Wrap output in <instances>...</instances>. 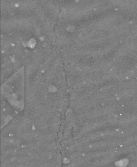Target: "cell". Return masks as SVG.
Masks as SVG:
<instances>
[{
	"instance_id": "1",
	"label": "cell",
	"mask_w": 137,
	"mask_h": 167,
	"mask_svg": "<svg viewBox=\"0 0 137 167\" xmlns=\"http://www.w3.org/2000/svg\"><path fill=\"white\" fill-rule=\"evenodd\" d=\"M16 74L3 86L7 101L10 105H16L17 108L22 107L23 103L24 95V75L18 76Z\"/></svg>"
}]
</instances>
